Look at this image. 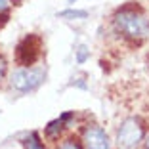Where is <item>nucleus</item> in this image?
<instances>
[{"label": "nucleus", "instance_id": "f257e3e1", "mask_svg": "<svg viewBox=\"0 0 149 149\" xmlns=\"http://www.w3.org/2000/svg\"><path fill=\"white\" fill-rule=\"evenodd\" d=\"M115 29L128 38H145L149 35V19L136 6H124L113 15Z\"/></svg>", "mask_w": 149, "mask_h": 149}, {"label": "nucleus", "instance_id": "f03ea898", "mask_svg": "<svg viewBox=\"0 0 149 149\" xmlns=\"http://www.w3.org/2000/svg\"><path fill=\"white\" fill-rule=\"evenodd\" d=\"M143 134H145L143 123L138 117H130L123 120V124L118 126L117 132L118 149H138V145L143 140Z\"/></svg>", "mask_w": 149, "mask_h": 149}, {"label": "nucleus", "instance_id": "7ed1b4c3", "mask_svg": "<svg viewBox=\"0 0 149 149\" xmlns=\"http://www.w3.org/2000/svg\"><path fill=\"white\" fill-rule=\"evenodd\" d=\"M42 48L44 42L38 35H27L21 42L17 44V50H15V61L21 67H31L42 56Z\"/></svg>", "mask_w": 149, "mask_h": 149}, {"label": "nucleus", "instance_id": "20e7f679", "mask_svg": "<svg viewBox=\"0 0 149 149\" xmlns=\"http://www.w3.org/2000/svg\"><path fill=\"white\" fill-rule=\"evenodd\" d=\"M44 80V69H19L12 74V86L19 92H33Z\"/></svg>", "mask_w": 149, "mask_h": 149}, {"label": "nucleus", "instance_id": "39448f33", "mask_svg": "<svg viewBox=\"0 0 149 149\" xmlns=\"http://www.w3.org/2000/svg\"><path fill=\"white\" fill-rule=\"evenodd\" d=\"M82 143L86 149H111L107 134L97 124H88L82 130Z\"/></svg>", "mask_w": 149, "mask_h": 149}, {"label": "nucleus", "instance_id": "423d86ee", "mask_svg": "<svg viewBox=\"0 0 149 149\" xmlns=\"http://www.w3.org/2000/svg\"><path fill=\"white\" fill-rule=\"evenodd\" d=\"M63 126H65V120H63L61 117L56 118V120H52V123L46 126V136H48V138H56L57 134L63 130Z\"/></svg>", "mask_w": 149, "mask_h": 149}, {"label": "nucleus", "instance_id": "0eeeda50", "mask_svg": "<svg viewBox=\"0 0 149 149\" xmlns=\"http://www.w3.org/2000/svg\"><path fill=\"white\" fill-rule=\"evenodd\" d=\"M25 145H27V149H44L42 141H40V138H38V132H31V136L25 141Z\"/></svg>", "mask_w": 149, "mask_h": 149}, {"label": "nucleus", "instance_id": "6e6552de", "mask_svg": "<svg viewBox=\"0 0 149 149\" xmlns=\"http://www.w3.org/2000/svg\"><path fill=\"white\" fill-rule=\"evenodd\" d=\"M59 17H74V19H84L88 15V12L84 10H65V12H59L57 13Z\"/></svg>", "mask_w": 149, "mask_h": 149}, {"label": "nucleus", "instance_id": "1a4fd4ad", "mask_svg": "<svg viewBox=\"0 0 149 149\" xmlns=\"http://www.w3.org/2000/svg\"><path fill=\"white\" fill-rule=\"evenodd\" d=\"M59 149H80V145L77 143V141H73V140H67Z\"/></svg>", "mask_w": 149, "mask_h": 149}, {"label": "nucleus", "instance_id": "9d476101", "mask_svg": "<svg viewBox=\"0 0 149 149\" xmlns=\"http://www.w3.org/2000/svg\"><path fill=\"white\" fill-rule=\"evenodd\" d=\"M86 57H88L86 48H80L79 50V56H77V61H79V63H84V61H86Z\"/></svg>", "mask_w": 149, "mask_h": 149}, {"label": "nucleus", "instance_id": "9b49d317", "mask_svg": "<svg viewBox=\"0 0 149 149\" xmlns=\"http://www.w3.org/2000/svg\"><path fill=\"white\" fill-rule=\"evenodd\" d=\"M4 74H6V61H4V57L0 56V80H2Z\"/></svg>", "mask_w": 149, "mask_h": 149}, {"label": "nucleus", "instance_id": "f8f14e48", "mask_svg": "<svg viewBox=\"0 0 149 149\" xmlns=\"http://www.w3.org/2000/svg\"><path fill=\"white\" fill-rule=\"evenodd\" d=\"M0 13H8V2L0 0Z\"/></svg>", "mask_w": 149, "mask_h": 149}, {"label": "nucleus", "instance_id": "ddd939ff", "mask_svg": "<svg viewBox=\"0 0 149 149\" xmlns=\"http://www.w3.org/2000/svg\"><path fill=\"white\" fill-rule=\"evenodd\" d=\"M145 149H149V138H147V141H145Z\"/></svg>", "mask_w": 149, "mask_h": 149}, {"label": "nucleus", "instance_id": "4468645a", "mask_svg": "<svg viewBox=\"0 0 149 149\" xmlns=\"http://www.w3.org/2000/svg\"><path fill=\"white\" fill-rule=\"evenodd\" d=\"M69 2H74V0H69Z\"/></svg>", "mask_w": 149, "mask_h": 149}]
</instances>
